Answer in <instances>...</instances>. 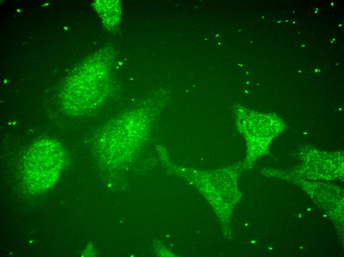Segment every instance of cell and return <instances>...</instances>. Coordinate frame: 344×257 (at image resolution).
<instances>
[{"label": "cell", "instance_id": "obj_1", "mask_svg": "<svg viewBox=\"0 0 344 257\" xmlns=\"http://www.w3.org/2000/svg\"><path fill=\"white\" fill-rule=\"evenodd\" d=\"M64 159L57 141L48 138L34 143L24 158L23 181L28 188L36 193L50 188L58 179Z\"/></svg>", "mask_w": 344, "mask_h": 257}]
</instances>
